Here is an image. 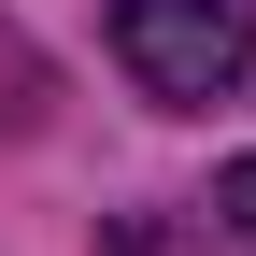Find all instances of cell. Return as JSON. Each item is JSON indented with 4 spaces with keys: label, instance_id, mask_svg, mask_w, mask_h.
<instances>
[{
    "label": "cell",
    "instance_id": "2",
    "mask_svg": "<svg viewBox=\"0 0 256 256\" xmlns=\"http://www.w3.org/2000/svg\"><path fill=\"white\" fill-rule=\"evenodd\" d=\"M214 214H228V228L256 242V156H242V171H228V185H214Z\"/></svg>",
    "mask_w": 256,
    "mask_h": 256
},
{
    "label": "cell",
    "instance_id": "1",
    "mask_svg": "<svg viewBox=\"0 0 256 256\" xmlns=\"http://www.w3.org/2000/svg\"><path fill=\"white\" fill-rule=\"evenodd\" d=\"M114 57L156 86V100H228L256 72V0H114Z\"/></svg>",
    "mask_w": 256,
    "mask_h": 256
}]
</instances>
